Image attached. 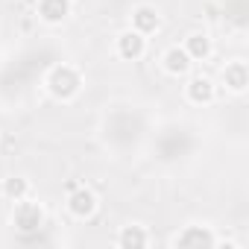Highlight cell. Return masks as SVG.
<instances>
[{"mask_svg":"<svg viewBox=\"0 0 249 249\" xmlns=\"http://www.w3.org/2000/svg\"><path fill=\"white\" fill-rule=\"evenodd\" d=\"M44 208L38 205V202H33L30 196L27 199H18L15 202V208H12V226L18 229V231H24V234H33V231H38L41 226H44Z\"/></svg>","mask_w":249,"mask_h":249,"instance_id":"obj_3","label":"cell"},{"mask_svg":"<svg viewBox=\"0 0 249 249\" xmlns=\"http://www.w3.org/2000/svg\"><path fill=\"white\" fill-rule=\"evenodd\" d=\"M159 27H161V15L156 6L141 3L132 9V30H138L141 36H153V33H159Z\"/></svg>","mask_w":249,"mask_h":249,"instance_id":"obj_11","label":"cell"},{"mask_svg":"<svg viewBox=\"0 0 249 249\" xmlns=\"http://www.w3.org/2000/svg\"><path fill=\"white\" fill-rule=\"evenodd\" d=\"M36 12L44 24L56 27V24H65L71 18V0H38L36 3Z\"/></svg>","mask_w":249,"mask_h":249,"instance_id":"obj_10","label":"cell"},{"mask_svg":"<svg viewBox=\"0 0 249 249\" xmlns=\"http://www.w3.org/2000/svg\"><path fill=\"white\" fill-rule=\"evenodd\" d=\"M185 97H188V103H194V106H208V103H214V97H217V85H214L211 76L196 73V76L188 79Z\"/></svg>","mask_w":249,"mask_h":249,"instance_id":"obj_7","label":"cell"},{"mask_svg":"<svg viewBox=\"0 0 249 249\" xmlns=\"http://www.w3.org/2000/svg\"><path fill=\"white\" fill-rule=\"evenodd\" d=\"M161 68H164V73H170V76H188L191 68H194V62H191V56L185 53V47L173 44V47L164 50V56H161Z\"/></svg>","mask_w":249,"mask_h":249,"instance_id":"obj_9","label":"cell"},{"mask_svg":"<svg viewBox=\"0 0 249 249\" xmlns=\"http://www.w3.org/2000/svg\"><path fill=\"white\" fill-rule=\"evenodd\" d=\"M65 208H68V214L76 217V220H91V217L100 211V196H97L88 185H76V188L68 191Z\"/></svg>","mask_w":249,"mask_h":249,"instance_id":"obj_2","label":"cell"},{"mask_svg":"<svg viewBox=\"0 0 249 249\" xmlns=\"http://www.w3.org/2000/svg\"><path fill=\"white\" fill-rule=\"evenodd\" d=\"M217 240H220V237L211 231V226L191 223V226H185V229L170 240V246H176V249H214Z\"/></svg>","mask_w":249,"mask_h":249,"instance_id":"obj_4","label":"cell"},{"mask_svg":"<svg viewBox=\"0 0 249 249\" xmlns=\"http://www.w3.org/2000/svg\"><path fill=\"white\" fill-rule=\"evenodd\" d=\"M185 53L191 56V62L196 65V62H208L211 59V53H214V44H211V38H208V33H191L188 38H185Z\"/></svg>","mask_w":249,"mask_h":249,"instance_id":"obj_12","label":"cell"},{"mask_svg":"<svg viewBox=\"0 0 249 249\" xmlns=\"http://www.w3.org/2000/svg\"><path fill=\"white\" fill-rule=\"evenodd\" d=\"M117 56L126 59V62H138L147 56V36H141L138 30H123L117 36Z\"/></svg>","mask_w":249,"mask_h":249,"instance_id":"obj_5","label":"cell"},{"mask_svg":"<svg viewBox=\"0 0 249 249\" xmlns=\"http://www.w3.org/2000/svg\"><path fill=\"white\" fill-rule=\"evenodd\" d=\"M114 243H117L120 249H144V246L153 243V237H150L147 226H141V223H129V226H123V229L117 231Z\"/></svg>","mask_w":249,"mask_h":249,"instance_id":"obj_8","label":"cell"},{"mask_svg":"<svg viewBox=\"0 0 249 249\" xmlns=\"http://www.w3.org/2000/svg\"><path fill=\"white\" fill-rule=\"evenodd\" d=\"M30 191H33V185H30V179H24V176H6L3 185H0V194H3V199H9V202L27 199Z\"/></svg>","mask_w":249,"mask_h":249,"instance_id":"obj_13","label":"cell"},{"mask_svg":"<svg viewBox=\"0 0 249 249\" xmlns=\"http://www.w3.org/2000/svg\"><path fill=\"white\" fill-rule=\"evenodd\" d=\"M44 88L53 100L59 103H71L79 97L82 91V73L73 68V65H53L44 76Z\"/></svg>","mask_w":249,"mask_h":249,"instance_id":"obj_1","label":"cell"},{"mask_svg":"<svg viewBox=\"0 0 249 249\" xmlns=\"http://www.w3.org/2000/svg\"><path fill=\"white\" fill-rule=\"evenodd\" d=\"M220 82L231 94H246V88H249V68H246V62H240V59L226 62L223 71H220Z\"/></svg>","mask_w":249,"mask_h":249,"instance_id":"obj_6","label":"cell"}]
</instances>
